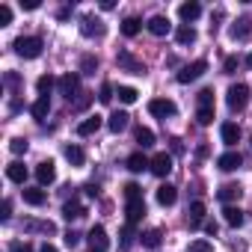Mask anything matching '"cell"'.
Returning <instances> with one entry per match:
<instances>
[{
  "label": "cell",
  "mask_w": 252,
  "mask_h": 252,
  "mask_svg": "<svg viewBox=\"0 0 252 252\" xmlns=\"http://www.w3.org/2000/svg\"><path fill=\"white\" fill-rule=\"evenodd\" d=\"M15 54L24 57V60H36L42 54V39L39 36H21V39H15Z\"/></svg>",
  "instance_id": "obj_1"
},
{
  "label": "cell",
  "mask_w": 252,
  "mask_h": 252,
  "mask_svg": "<svg viewBox=\"0 0 252 252\" xmlns=\"http://www.w3.org/2000/svg\"><path fill=\"white\" fill-rule=\"evenodd\" d=\"M225 101H228V107H231V110H243V107H246V101H249V86H246V83H234V86H228Z\"/></svg>",
  "instance_id": "obj_2"
},
{
  "label": "cell",
  "mask_w": 252,
  "mask_h": 252,
  "mask_svg": "<svg viewBox=\"0 0 252 252\" xmlns=\"http://www.w3.org/2000/svg\"><path fill=\"white\" fill-rule=\"evenodd\" d=\"M205 71H208V63H205V60H196V63H190V65H184V68L178 71V83H193V80H199Z\"/></svg>",
  "instance_id": "obj_3"
},
{
  "label": "cell",
  "mask_w": 252,
  "mask_h": 252,
  "mask_svg": "<svg viewBox=\"0 0 252 252\" xmlns=\"http://www.w3.org/2000/svg\"><path fill=\"white\" fill-rule=\"evenodd\" d=\"M149 113L158 116V119H166V116H175L178 107H175V101H169V98H152V101H149Z\"/></svg>",
  "instance_id": "obj_4"
},
{
  "label": "cell",
  "mask_w": 252,
  "mask_h": 252,
  "mask_svg": "<svg viewBox=\"0 0 252 252\" xmlns=\"http://www.w3.org/2000/svg\"><path fill=\"white\" fill-rule=\"evenodd\" d=\"M86 240H89V249H92V252H107V249H110L107 231H104L101 225H92V228H89V234H86Z\"/></svg>",
  "instance_id": "obj_5"
},
{
  "label": "cell",
  "mask_w": 252,
  "mask_h": 252,
  "mask_svg": "<svg viewBox=\"0 0 252 252\" xmlns=\"http://www.w3.org/2000/svg\"><path fill=\"white\" fill-rule=\"evenodd\" d=\"M77 86H80V77H77V74H71V71H68V74H63V77L57 80L60 95H63V98H68V101L77 95Z\"/></svg>",
  "instance_id": "obj_6"
},
{
  "label": "cell",
  "mask_w": 252,
  "mask_h": 252,
  "mask_svg": "<svg viewBox=\"0 0 252 252\" xmlns=\"http://www.w3.org/2000/svg\"><path fill=\"white\" fill-rule=\"evenodd\" d=\"M152 172H155L158 178H166V175L172 172V155H166V152L155 155V158H152Z\"/></svg>",
  "instance_id": "obj_7"
},
{
  "label": "cell",
  "mask_w": 252,
  "mask_h": 252,
  "mask_svg": "<svg viewBox=\"0 0 252 252\" xmlns=\"http://www.w3.org/2000/svg\"><path fill=\"white\" fill-rule=\"evenodd\" d=\"M80 33H83L86 39H92V36H104V21L95 18V15H86V18L80 21Z\"/></svg>",
  "instance_id": "obj_8"
},
{
  "label": "cell",
  "mask_w": 252,
  "mask_h": 252,
  "mask_svg": "<svg viewBox=\"0 0 252 252\" xmlns=\"http://www.w3.org/2000/svg\"><path fill=\"white\" fill-rule=\"evenodd\" d=\"M36 178H39L42 187L54 184V181H57V166H54V160H42V163L36 166Z\"/></svg>",
  "instance_id": "obj_9"
},
{
  "label": "cell",
  "mask_w": 252,
  "mask_h": 252,
  "mask_svg": "<svg viewBox=\"0 0 252 252\" xmlns=\"http://www.w3.org/2000/svg\"><path fill=\"white\" fill-rule=\"evenodd\" d=\"M125 217H128V225H134V222H140V220L146 217V202H143V196L128 202V208H125Z\"/></svg>",
  "instance_id": "obj_10"
},
{
  "label": "cell",
  "mask_w": 252,
  "mask_h": 252,
  "mask_svg": "<svg viewBox=\"0 0 252 252\" xmlns=\"http://www.w3.org/2000/svg\"><path fill=\"white\" fill-rule=\"evenodd\" d=\"M116 63H119V65H122L125 71H131V74H146V65H143V63H140L137 57H131L128 51H122Z\"/></svg>",
  "instance_id": "obj_11"
},
{
  "label": "cell",
  "mask_w": 252,
  "mask_h": 252,
  "mask_svg": "<svg viewBox=\"0 0 252 252\" xmlns=\"http://www.w3.org/2000/svg\"><path fill=\"white\" fill-rule=\"evenodd\" d=\"M240 163H243V158H240L237 152H225V155H220V158H217V166H220L222 172H234Z\"/></svg>",
  "instance_id": "obj_12"
},
{
  "label": "cell",
  "mask_w": 252,
  "mask_h": 252,
  "mask_svg": "<svg viewBox=\"0 0 252 252\" xmlns=\"http://www.w3.org/2000/svg\"><path fill=\"white\" fill-rule=\"evenodd\" d=\"M98 128H101V116L95 113V116H86V119L77 125V134H80V137H92Z\"/></svg>",
  "instance_id": "obj_13"
},
{
  "label": "cell",
  "mask_w": 252,
  "mask_h": 252,
  "mask_svg": "<svg viewBox=\"0 0 252 252\" xmlns=\"http://www.w3.org/2000/svg\"><path fill=\"white\" fill-rule=\"evenodd\" d=\"M146 27H149V33H152V36H166V33L172 30L169 18H163V15H155V18H152V21H149Z\"/></svg>",
  "instance_id": "obj_14"
},
{
  "label": "cell",
  "mask_w": 252,
  "mask_h": 252,
  "mask_svg": "<svg viewBox=\"0 0 252 252\" xmlns=\"http://www.w3.org/2000/svg\"><path fill=\"white\" fill-rule=\"evenodd\" d=\"M220 137H222L225 146H237V140H240V128H237L234 122H225L222 128H220Z\"/></svg>",
  "instance_id": "obj_15"
},
{
  "label": "cell",
  "mask_w": 252,
  "mask_h": 252,
  "mask_svg": "<svg viewBox=\"0 0 252 252\" xmlns=\"http://www.w3.org/2000/svg\"><path fill=\"white\" fill-rule=\"evenodd\" d=\"M178 15H181V21L190 24V21H196V18L202 15V6L196 3V0H190V3H181V6H178Z\"/></svg>",
  "instance_id": "obj_16"
},
{
  "label": "cell",
  "mask_w": 252,
  "mask_h": 252,
  "mask_svg": "<svg viewBox=\"0 0 252 252\" xmlns=\"http://www.w3.org/2000/svg\"><path fill=\"white\" fill-rule=\"evenodd\" d=\"M30 110H33V119H39V122L48 119V113H51V98H48V95H39Z\"/></svg>",
  "instance_id": "obj_17"
},
{
  "label": "cell",
  "mask_w": 252,
  "mask_h": 252,
  "mask_svg": "<svg viewBox=\"0 0 252 252\" xmlns=\"http://www.w3.org/2000/svg\"><path fill=\"white\" fill-rule=\"evenodd\" d=\"M175 199H178V190H175L172 184H160V187H158V202H160L163 208L175 205Z\"/></svg>",
  "instance_id": "obj_18"
},
{
  "label": "cell",
  "mask_w": 252,
  "mask_h": 252,
  "mask_svg": "<svg viewBox=\"0 0 252 252\" xmlns=\"http://www.w3.org/2000/svg\"><path fill=\"white\" fill-rule=\"evenodd\" d=\"M128 119H131L128 113H122V110H119V113H113V116H110V122H107V128H110L113 134H122L125 128H128Z\"/></svg>",
  "instance_id": "obj_19"
},
{
  "label": "cell",
  "mask_w": 252,
  "mask_h": 252,
  "mask_svg": "<svg viewBox=\"0 0 252 252\" xmlns=\"http://www.w3.org/2000/svg\"><path fill=\"white\" fill-rule=\"evenodd\" d=\"M128 169H131V172H143V169H152V160H149L143 152H134V155L128 158Z\"/></svg>",
  "instance_id": "obj_20"
},
{
  "label": "cell",
  "mask_w": 252,
  "mask_h": 252,
  "mask_svg": "<svg viewBox=\"0 0 252 252\" xmlns=\"http://www.w3.org/2000/svg\"><path fill=\"white\" fill-rule=\"evenodd\" d=\"M6 178H9V181H15V184H24V181H27V166H24V163H18V160H15V163H9V166H6Z\"/></svg>",
  "instance_id": "obj_21"
},
{
  "label": "cell",
  "mask_w": 252,
  "mask_h": 252,
  "mask_svg": "<svg viewBox=\"0 0 252 252\" xmlns=\"http://www.w3.org/2000/svg\"><path fill=\"white\" fill-rule=\"evenodd\" d=\"M202 220H205V205H202V202H193L190 211H187V222H190V228H199Z\"/></svg>",
  "instance_id": "obj_22"
},
{
  "label": "cell",
  "mask_w": 252,
  "mask_h": 252,
  "mask_svg": "<svg viewBox=\"0 0 252 252\" xmlns=\"http://www.w3.org/2000/svg\"><path fill=\"white\" fill-rule=\"evenodd\" d=\"M45 190H39V187H24V202L27 205H33V208H39V205H45Z\"/></svg>",
  "instance_id": "obj_23"
},
{
  "label": "cell",
  "mask_w": 252,
  "mask_h": 252,
  "mask_svg": "<svg viewBox=\"0 0 252 252\" xmlns=\"http://www.w3.org/2000/svg\"><path fill=\"white\" fill-rule=\"evenodd\" d=\"M175 42H178V45H193V42H196V30H193L190 24H181V27L175 30Z\"/></svg>",
  "instance_id": "obj_24"
},
{
  "label": "cell",
  "mask_w": 252,
  "mask_h": 252,
  "mask_svg": "<svg viewBox=\"0 0 252 252\" xmlns=\"http://www.w3.org/2000/svg\"><path fill=\"white\" fill-rule=\"evenodd\" d=\"M240 193H243V190H240V184H222L217 196H220V199H222V202L228 205V202H234V199H240Z\"/></svg>",
  "instance_id": "obj_25"
},
{
  "label": "cell",
  "mask_w": 252,
  "mask_h": 252,
  "mask_svg": "<svg viewBox=\"0 0 252 252\" xmlns=\"http://www.w3.org/2000/svg\"><path fill=\"white\" fill-rule=\"evenodd\" d=\"M83 214H86V208H83L80 202H65V205H63V217H65V220H80Z\"/></svg>",
  "instance_id": "obj_26"
},
{
  "label": "cell",
  "mask_w": 252,
  "mask_h": 252,
  "mask_svg": "<svg viewBox=\"0 0 252 252\" xmlns=\"http://www.w3.org/2000/svg\"><path fill=\"white\" fill-rule=\"evenodd\" d=\"M140 30H143V21H140V18H125V21H122V33L128 36V39H134Z\"/></svg>",
  "instance_id": "obj_27"
},
{
  "label": "cell",
  "mask_w": 252,
  "mask_h": 252,
  "mask_svg": "<svg viewBox=\"0 0 252 252\" xmlns=\"http://www.w3.org/2000/svg\"><path fill=\"white\" fill-rule=\"evenodd\" d=\"M222 214H225V222H228L231 228H240V225H243V211H240V208H231V205H228Z\"/></svg>",
  "instance_id": "obj_28"
},
{
  "label": "cell",
  "mask_w": 252,
  "mask_h": 252,
  "mask_svg": "<svg viewBox=\"0 0 252 252\" xmlns=\"http://www.w3.org/2000/svg\"><path fill=\"white\" fill-rule=\"evenodd\" d=\"M160 240H163L160 228H149V231L143 234V246H146V249H158V246H160Z\"/></svg>",
  "instance_id": "obj_29"
},
{
  "label": "cell",
  "mask_w": 252,
  "mask_h": 252,
  "mask_svg": "<svg viewBox=\"0 0 252 252\" xmlns=\"http://www.w3.org/2000/svg\"><path fill=\"white\" fill-rule=\"evenodd\" d=\"M249 24H252L249 18H237L234 27H231V39H246L249 36Z\"/></svg>",
  "instance_id": "obj_30"
},
{
  "label": "cell",
  "mask_w": 252,
  "mask_h": 252,
  "mask_svg": "<svg viewBox=\"0 0 252 252\" xmlns=\"http://www.w3.org/2000/svg\"><path fill=\"white\" fill-rule=\"evenodd\" d=\"M65 158H68V163H74V166H83V160H86V155H83L80 146H65Z\"/></svg>",
  "instance_id": "obj_31"
},
{
  "label": "cell",
  "mask_w": 252,
  "mask_h": 252,
  "mask_svg": "<svg viewBox=\"0 0 252 252\" xmlns=\"http://www.w3.org/2000/svg\"><path fill=\"white\" fill-rule=\"evenodd\" d=\"M116 95H119L122 104H134V101H137V89H134V86H119Z\"/></svg>",
  "instance_id": "obj_32"
},
{
  "label": "cell",
  "mask_w": 252,
  "mask_h": 252,
  "mask_svg": "<svg viewBox=\"0 0 252 252\" xmlns=\"http://www.w3.org/2000/svg\"><path fill=\"white\" fill-rule=\"evenodd\" d=\"M54 86H57V80H54L51 74H42V77L36 80V89H39V95H48V92H51Z\"/></svg>",
  "instance_id": "obj_33"
},
{
  "label": "cell",
  "mask_w": 252,
  "mask_h": 252,
  "mask_svg": "<svg viewBox=\"0 0 252 252\" xmlns=\"http://www.w3.org/2000/svg\"><path fill=\"white\" fill-rule=\"evenodd\" d=\"M137 143H140L143 149H149V146H155V134H152L149 128H137Z\"/></svg>",
  "instance_id": "obj_34"
},
{
  "label": "cell",
  "mask_w": 252,
  "mask_h": 252,
  "mask_svg": "<svg viewBox=\"0 0 252 252\" xmlns=\"http://www.w3.org/2000/svg\"><path fill=\"white\" fill-rule=\"evenodd\" d=\"M24 228H27V231H45V234H54V231H57L54 222H24Z\"/></svg>",
  "instance_id": "obj_35"
},
{
  "label": "cell",
  "mask_w": 252,
  "mask_h": 252,
  "mask_svg": "<svg viewBox=\"0 0 252 252\" xmlns=\"http://www.w3.org/2000/svg\"><path fill=\"white\" fill-rule=\"evenodd\" d=\"M196 122L199 125H211L214 122V107H199L196 110Z\"/></svg>",
  "instance_id": "obj_36"
},
{
  "label": "cell",
  "mask_w": 252,
  "mask_h": 252,
  "mask_svg": "<svg viewBox=\"0 0 252 252\" xmlns=\"http://www.w3.org/2000/svg\"><path fill=\"white\" fill-rule=\"evenodd\" d=\"M95 68H98V60L95 57H83L80 60V74H95Z\"/></svg>",
  "instance_id": "obj_37"
},
{
  "label": "cell",
  "mask_w": 252,
  "mask_h": 252,
  "mask_svg": "<svg viewBox=\"0 0 252 252\" xmlns=\"http://www.w3.org/2000/svg\"><path fill=\"white\" fill-rule=\"evenodd\" d=\"M187 252H214V246H211L208 240H193V243L187 246Z\"/></svg>",
  "instance_id": "obj_38"
},
{
  "label": "cell",
  "mask_w": 252,
  "mask_h": 252,
  "mask_svg": "<svg viewBox=\"0 0 252 252\" xmlns=\"http://www.w3.org/2000/svg\"><path fill=\"white\" fill-rule=\"evenodd\" d=\"M140 196H143V187L140 184H125V199H128V202L131 199H140Z\"/></svg>",
  "instance_id": "obj_39"
},
{
  "label": "cell",
  "mask_w": 252,
  "mask_h": 252,
  "mask_svg": "<svg viewBox=\"0 0 252 252\" xmlns=\"http://www.w3.org/2000/svg\"><path fill=\"white\" fill-rule=\"evenodd\" d=\"M199 107H214V89H202L199 92Z\"/></svg>",
  "instance_id": "obj_40"
},
{
  "label": "cell",
  "mask_w": 252,
  "mask_h": 252,
  "mask_svg": "<svg viewBox=\"0 0 252 252\" xmlns=\"http://www.w3.org/2000/svg\"><path fill=\"white\" fill-rule=\"evenodd\" d=\"M98 98H101V104H110V101H113V86H110V83H101Z\"/></svg>",
  "instance_id": "obj_41"
},
{
  "label": "cell",
  "mask_w": 252,
  "mask_h": 252,
  "mask_svg": "<svg viewBox=\"0 0 252 252\" xmlns=\"http://www.w3.org/2000/svg\"><path fill=\"white\" fill-rule=\"evenodd\" d=\"M9 149H12V155H24V152H27V140H21V137H15V140L9 143Z\"/></svg>",
  "instance_id": "obj_42"
},
{
  "label": "cell",
  "mask_w": 252,
  "mask_h": 252,
  "mask_svg": "<svg viewBox=\"0 0 252 252\" xmlns=\"http://www.w3.org/2000/svg\"><path fill=\"white\" fill-rule=\"evenodd\" d=\"M9 21H12V9L3 3V6H0V27H6Z\"/></svg>",
  "instance_id": "obj_43"
},
{
  "label": "cell",
  "mask_w": 252,
  "mask_h": 252,
  "mask_svg": "<svg viewBox=\"0 0 252 252\" xmlns=\"http://www.w3.org/2000/svg\"><path fill=\"white\" fill-rule=\"evenodd\" d=\"M131 240H134V225H125L122 228V246H131Z\"/></svg>",
  "instance_id": "obj_44"
},
{
  "label": "cell",
  "mask_w": 252,
  "mask_h": 252,
  "mask_svg": "<svg viewBox=\"0 0 252 252\" xmlns=\"http://www.w3.org/2000/svg\"><path fill=\"white\" fill-rule=\"evenodd\" d=\"M9 252H33V246H30V243H21V240H15V243L9 246Z\"/></svg>",
  "instance_id": "obj_45"
},
{
  "label": "cell",
  "mask_w": 252,
  "mask_h": 252,
  "mask_svg": "<svg viewBox=\"0 0 252 252\" xmlns=\"http://www.w3.org/2000/svg\"><path fill=\"white\" fill-rule=\"evenodd\" d=\"M222 68H225V74H234V68H237V57H228Z\"/></svg>",
  "instance_id": "obj_46"
},
{
  "label": "cell",
  "mask_w": 252,
  "mask_h": 252,
  "mask_svg": "<svg viewBox=\"0 0 252 252\" xmlns=\"http://www.w3.org/2000/svg\"><path fill=\"white\" fill-rule=\"evenodd\" d=\"M9 217H12V202L6 199V202H3V214H0V220H3V222H6Z\"/></svg>",
  "instance_id": "obj_47"
},
{
  "label": "cell",
  "mask_w": 252,
  "mask_h": 252,
  "mask_svg": "<svg viewBox=\"0 0 252 252\" xmlns=\"http://www.w3.org/2000/svg\"><path fill=\"white\" fill-rule=\"evenodd\" d=\"M24 9H39V0H21Z\"/></svg>",
  "instance_id": "obj_48"
},
{
  "label": "cell",
  "mask_w": 252,
  "mask_h": 252,
  "mask_svg": "<svg viewBox=\"0 0 252 252\" xmlns=\"http://www.w3.org/2000/svg\"><path fill=\"white\" fill-rule=\"evenodd\" d=\"M65 243H68V246H74V243H77V234H74V231H68V234H65Z\"/></svg>",
  "instance_id": "obj_49"
},
{
  "label": "cell",
  "mask_w": 252,
  "mask_h": 252,
  "mask_svg": "<svg viewBox=\"0 0 252 252\" xmlns=\"http://www.w3.org/2000/svg\"><path fill=\"white\" fill-rule=\"evenodd\" d=\"M205 231L208 234H217V222H205Z\"/></svg>",
  "instance_id": "obj_50"
},
{
  "label": "cell",
  "mask_w": 252,
  "mask_h": 252,
  "mask_svg": "<svg viewBox=\"0 0 252 252\" xmlns=\"http://www.w3.org/2000/svg\"><path fill=\"white\" fill-rule=\"evenodd\" d=\"M39 252H60V249H57V246H51V243H42V249H39Z\"/></svg>",
  "instance_id": "obj_51"
},
{
  "label": "cell",
  "mask_w": 252,
  "mask_h": 252,
  "mask_svg": "<svg viewBox=\"0 0 252 252\" xmlns=\"http://www.w3.org/2000/svg\"><path fill=\"white\" fill-rule=\"evenodd\" d=\"M246 65H249V68H252V54H249V57H246Z\"/></svg>",
  "instance_id": "obj_52"
}]
</instances>
